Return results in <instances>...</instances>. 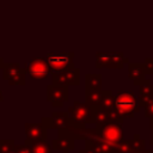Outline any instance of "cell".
I'll return each instance as SVG.
<instances>
[{
  "mask_svg": "<svg viewBox=\"0 0 153 153\" xmlns=\"http://www.w3.org/2000/svg\"><path fill=\"white\" fill-rule=\"evenodd\" d=\"M69 122L73 126L85 127V124L94 123V110L86 102H74L67 109Z\"/></svg>",
  "mask_w": 153,
  "mask_h": 153,
  "instance_id": "cell-3",
  "label": "cell"
},
{
  "mask_svg": "<svg viewBox=\"0 0 153 153\" xmlns=\"http://www.w3.org/2000/svg\"><path fill=\"white\" fill-rule=\"evenodd\" d=\"M86 90H102L100 73H87L85 75V91Z\"/></svg>",
  "mask_w": 153,
  "mask_h": 153,
  "instance_id": "cell-18",
  "label": "cell"
},
{
  "mask_svg": "<svg viewBox=\"0 0 153 153\" xmlns=\"http://www.w3.org/2000/svg\"><path fill=\"white\" fill-rule=\"evenodd\" d=\"M8 153H14V149H13V151H12V152H8Z\"/></svg>",
  "mask_w": 153,
  "mask_h": 153,
  "instance_id": "cell-29",
  "label": "cell"
},
{
  "mask_svg": "<svg viewBox=\"0 0 153 153\" xmlns=\"http://www.w3.org/2000/svg\"><path fill=\"white\" fill-rule=\"evenodd\" d=\"M73 57L74 53H51L45 56V61L48 62L51 73H59L74 67Z\"/></svg>",
  "mask_w": 153,
  "mask_h": 153,
  "instance_id": "cell-5",
  "label": "cell"
},
{
  "mask_svg": "<svg viewBox=\"0 0 153 153\" xmlns=\"http://www.w3.org/2000/svg\"><path fill=\"white\" fill-rule=\"evenodd\" d=\"M2 100H4V96H2V92L0 90V102H2Z\"/></svg>",
  "mask_w": 153,
  "mask_h": 153,
  "instance_id": "cell-28",
  "label": "cell"
},
{
  "mask_svg": "<svg viewBox=\"0 0 153 153\" xmlns=\"http://www.w3.org/2000/svg\"><path fill=\"white\" fill-rule=\"evenodd\" d=\"M146 75L143 63L128 62V76L136 86H140L146 80Z\"/></svg>",
  "mask_w": 153,
  "mask_h": 153,
  "instance_id": "cell-15",
  "label": "cell"
},
{
  "mask_svg": "<svg viewBox=\"0 0 153 153\" xmlns=\"http://www.w3.org/2000/svg\"><path fill=\"white\" fill-rule=\"evenodd\" d=\"M26 71L19 63H4L2 79L6 80L11 86L25 85Z\"/></svg>",
  "mask_w": 153,
  "mask_h": 153,
  "instance_id": "cell-6",
  "label": "cell"
},
{
  "mask_svg": "<svg viewBox=\"0 0 153 153\" xmlns=\"http://www.w3.org/2000/svg\"><path fill=\"white\" fill-rule=\"evenodd\" d=\"M114 111L118 117L131 118L140 111L139 100L135 93L130 90H118L115 96V109Z\"/></svg>",
  "mask_w": 153,
  "mask_h": 153,
  "instance_id": "cell-1",
  "label": "cell"
},
{
  "mask_svg": "<svg viewBox=\"0 0 153 153\" xmlns=\"http://www.w3.org/2000/svg\"><path fill=\"white\" fill-rule=\"evenodd\" d=\"M123 118L118 117L117 120L103 124H96L99 131V140L108 145L112 149V153L123 140Z\"/></svg>",
  "mask_w": 153,
  "mask_h": 153,
  "instance_id": "cell-2",
  "label": "cell"
},
{
  "mask_svg": "<svg viewBox=\"0 0 153 153\" xmlns=\"http://www.w3.org/2000/svg\"><path fill=\"white\" fill-rule=\"evenodd\" d=\"M149 127H151V131H152V137H151V141H149V143H151V146L153 147V122H151Z\"/></svg>",
  "mask_w": 153,
  "mask_h": 153,
  "instance_id": "cell-26",
  "label": "cell"
},
{
  "mask_svg": "<svg viewBox=\"0 0 153 153\" xmlns=\"http://www.w3.org/2000/svg\"><path fill=\"white\" fill-rule=\"evenodd\" d=\"M146 149V141L141 139L139 134H135L134 137L122 140L120 145L115 148L114 153H142Z\"/></svg>",
  "mask_w": 153,
  "mask_h": 153,
  "instance_id": "cell-11",
  "label": "cell"
},
{
  "mask_svg": "<svg viewBox=\"0 0 153 153\" xmlns=\"http://www.w3.org/2000/svg\"><path fill=\"white\" fill-rule=\"evenodd\" d=\"M27 146L30 147L31 153H53V147L50 143L47 142V140L33 142V143H30Z\"/></svg>",
  "mask_w": 153,
  "mask_h": 153,
  "instance_id": "cell-20",
  "label": "cell"
},
{
  "mask_svg": "<svg viewBox=\"0 0 153 153\" xmlns=\"http://www.w3.org/2000/svg\"><path fill=\"white\" fill-rule=\"evenodd\" d=\"M102 99V90H86L85 102L92 108H99Z\"/></svg>",
  "mask_w": 153,
  "mask_h": 153,
  "instance_id": "cell-19",
  "label": "cell"
},
{
  "mask_svg": "<svg viewBox=\"0 0 153 153\" xmlns=\"http://www.w3.org/2000/svg\"><path fill=\"white\" fill-rule=\"evenodd\" d=\"M143 110H145V117L151 120V122H153V98L146 103Z\"/></svg>",
  "mask_w": 153,
  "mask_h": 153,
  "instance_id": "cell-22",
  "label": "cell"
},
{
  "mask_svg": "<svg viewBox=\"0 0 153 153\" xmlns=\"http://www.w3.org/2000/svg\"><path fill=\"white\" fill-rule=\"evenodd\" d=\"M79 153H99V152H98V151L96 149V147H93L91 143L85 142V148L81 149V151H79Z\"/></svg>",
  "mask_w": 153,
  "mask_h": 153,
  "instance_id": "cell-25",
  "label": "cell"
},
{
  "mask_svg": "<svg viewBox=\"0 0 153 153\" xmlns=\"http://www.w3.org/2000/svg\"><path fill=\"white\" fill-rule=\"evenodd\" d=\"M145 71L147 75H153V57H147L143 61Z\"/></svg>",
  "mask_w": 153,
  "mask_h": 153,
  "instance_id": "cell-23",
  "label": "cell"
},
{
  "mask_svg": "<svg viewBox=\"0 0 153 153\" xmlns=\"http://www.w3.org/2000/svg\"><path fill=\"white\" fill-rule=\"evenodd\" d=\"M63 153H68V152H63Z\"/></svg>",
  "mask_w": 153,
  "mask_h": 153,
  "instance_id": "cell-30",
  "label": "cell"
},
{
  "mask_svg": "<svg viewBox=\"0 0 153 153\" xmlns=\"http://www.w3.org/2000/svg\"><path fill=\"white\" fill-rule=\"evenodd\" d=\"M74 141L75 139L68 130H57V137L51 141L53 151H61V152H71L74 149Z\"/></svg>",
  "mask_w": 153,
  "mask_h": 153,
  "instance_id": "cell-13",
  "label": "cell"
},
{
  "mask_svg": "<svg viewBox=\"0 0 153 153\" xmlns=\"http://www.w3.org/2000/svg\"><path fill=\"white\" fill-rule=\"evenodd\" d=\"M41 122L47 129L56 130H67L71 126L67 111H54L49 117H42Z\"/></svg>",
  "mask_w": 153,
  "mask_h": 153,
  "instance_id": "cell-10",
  "label": "cell"
},
{
  "mask_svg": "<svg viewBox=\"0 0 153 153\" xmlns=\"http://www.w3.org/2000/svg\"><path fill=\"white\" fill-rule=\"evenodd\" d=\"M47 100L51 106L61 108L66 102L69 100V88L68 86L61 85H48L47 86Z\"/></svg>",
  "mask_w": 153,
  "mask_h": 153,
  "instance_id": "cell-8",
  "label": "cell"
},
{
  "mask_svg": "<svg viewBox=\"0 0 153 153\" xmlns=\"http://www.w3.org/2000/svg\"><path fill=\"white\" fill-rule=\"evenodd\" d=\"M25 145H30L38 141L47 140L48 129L43 126V123H25Z\"/></svg>",
  "mask_w": 153,
  "mask_h": 153,
  "instance_id": "cell-12",
  "label": "cell"
},
{
  "mask_svg": "<svg viewBox=\"0 0 153 153\" xmlns=\"http://www.w3.org/2000/svg\"><path fill=\"white\" fill-rule=\"evenodd\" d=\"M51 84L61 86H78L80 84V69L73 67L71 69H66L59 73H51Z\"/></svg>",
  "mask_w": 153,
  "mask_h": 153,
  "instance_id": "cell-9",
  "label": "cell"
},
{
  "mask_svg": "<svg viewBox=\"0 0 153 153\" xmlns=\"http://www.w3.org/2000/svg\"><path fill=\"white\" fill-rule=\"evenodd\" d=\"M72 136L75 139V140H84L85 142L86 141H94L99 137V131H98V128L94 127V128H86V127H80V126H73L71 124L67 129Z\"/></svg>",
  "mask_w": 153,
  "mask_h": 153,
  "instance_id": "cell-14",
  "label": "cell"
},
{
  "mask_svg": "<svg viewBox=\"0 0 153 153\" xmlns=\"http://www.w3.org/2000/svg\"><path fill=\"white\" fill-rule=\"evenodd\" d=\"M14 153H31V151L27 145L23 143V145H14Z\"/></svg>",
  "mask_w": 153,
  "mask_h": 153,
  "instance_id": "cell-24",
  "label": "cell"
},
{
  "mask_svg": "<svg viewBox=\"0 0 153 153\" xmlns=\"http://www.w3.org/2000/svg\"><path fill=\"white\" fill-rule=\"evenodd\" d=\"M14 140L12 139H0V153H8L14 149Z\"/></svg>",
  "mask_w": 153,
  "mask_h": 153,
  "instance_id": "cell-21",
  "label": "cell"
},
{
  "mask_svg": "<svg viewBox=\"0 0 153 153\" xmlns=\"http://www.w3.org/2000/svg\"><path fill=\"white\" fill-rule=\"evenodd\" d=\"M26 74L33 80H44L49 75H51V71L49 68L45 59H33L25 65Z\"/></svg>",
  "mask_w": 153,
  "mask_h": 153,
  "instance_id": "cell-7",
  "label": "cell"
},
{
  "mask_svg": "<svg viewBox=\"0 0 153 153\" xmlns=\"http://www.w3.org/2000/svg\"><path fill=\"white\" fill-rule=\"evenodd\" d=\"M4 63H5V62H4V60L0 57V68H2V67H4Z\"/></svg>",
  "mask_w": 153,
  "mask_h": 153,
  "instance_id": "cell-27",
  "label": "cell"
},
{
  "mask_svg": "<svg viewBox=\"0 0 153 153\" xmlns=\"http://www.w3.org/2000/svg\"><path fill=\"white\" fill-rule=\"evenodd\" d=\"M153 98V84L151 82V79H146L140 86H139V105L140 108H143L146 103Z\"/></svg>",
  "mask_w": 153,
  "mask_h": 153,
  "instance_id": "cell-16",
  "label": "cell"
},
{
  "mask_svg": "<svg viewBox=\"0 0 153 153\" xmlns=\"http://www.w3.org/2000/svg\"><path fill=\"white\" fill-rule=\"evenodd\" d=\"M99 109L105 112H114L115 96L111 90H102V99H100Z\"/></svg>",
  "mask_w": 153,
  "mask_h": 153,
  "instance_id": "cell-17",
  "label": "cell"
},
{
  "mask_svg": "<svg viewBox=\"0 0 153 153\" xmlns=\"http://www.w3.org/2000/svg\"><path fill=\"white\" fill-rule=\"evenodd\" d=\"M129 60L123 56L122 53H97L96 54V68L121 69Z\"/></svg>",
  "mask_w": 153,
  "mask_h": 153,
  "instance_id": "cell-4",
  "label": "cell"
}]
</instances>
